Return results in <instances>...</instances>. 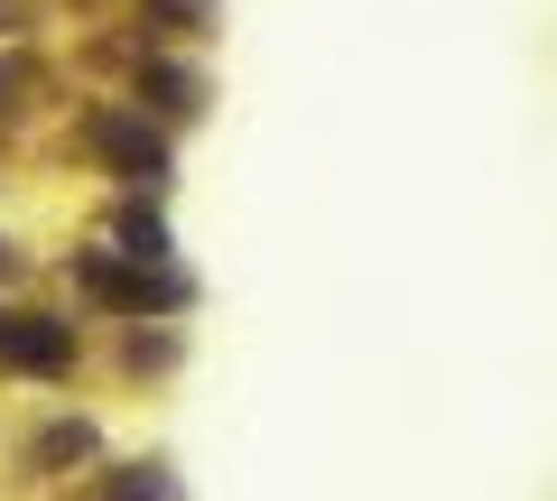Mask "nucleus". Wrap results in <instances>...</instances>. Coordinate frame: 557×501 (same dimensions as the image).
I'll return each instance as SVG.
<instances>
[{"label": "nucleus", "instance_id": "5", "mask_svg": "<svg viewBox=\"0 0 557 501\" xmlns=\"http://www.w3.org/2000/svg\"><path fill=\"white\" fill-rule=\"evenodd\" d=\"M121 241H131L139 261H159V251H168V223L159 214H121Z\"/></svg>", "mask_w": 557, "mask_h": 501}, {"label": "nucleus", "instance_id": "4", "mask_svg": "<svg viewBox=\"0 0 557 501\" xmlns=\"http://www.w3.org/2000/svg\"><path fill=\"white\" fill-rule=\"evenodd\" d=\"M102 501H177V483H168V474H149V464H131V474H121Z\"/></svg>", "mask_w": 557, "mask_h": 501}, {"label": "nucleus", "instance_id": "7", "mask_svg": "<svg viewBox=\"0 0 557 501\" xmlns=\"http://www.w3.org/2000/svg\"><path fill=\"white\" fill-rule=\"evenodd\" d=\"M38 455H47V464H65V455H94V437H84V427H57V437H47Z\"/></svg>", "mask_w": 557, "mask_h": 501}, {"label": "nucleus", "instance_id": "10", "mask_svg": "<svg viewBox=\"0 0 557 501\" xmlns=\"http://www.w3.org/2000/svg\"><path fill=\"white\" fill-rule=\"evenodd\" d=\"M0 93H10V75H0Z\"/></svg>", "mask_w": 557, "mask_h": 501}, {"label": "nucleus", "instance_id": "6", "mask_svg": "<svg viewBox=\"0 0 557 501\" xmlns=\"http://www.w3.org/2000/svg\"><path fill=\"white\" fill-rule=\"evenodd\" d=\"M149 93H159L168 112H196V75H177V65H159V75H149Z\"/></svg>", "mask_w": 557, "mask_h": 501}, {"label": "nucleus", "instance_id": "8", "mask_svg": "<svg viewBox=\"0 0 557 501\" xmlns=\"http://www.w3.org/2000/svg\"><path fill=\"white\" fill-rule=\"evenodd\" d=\"M159 20H168V28H196V20H205V0H159Z\"/></svg>", "mask_w": 557, "mask_h": 501}, {"label": "nucleus", "instance_id": "9", "mask_svg": "<svg viewBox=\"0 0 557 501\" xmlns=\"http://www.w3.org/2000/svg\"><path fill=\"white\" fill-rule=\"evenodd\" d=\"M10 270H20V251H10V241H0V279H10Z\"/></svg>", "mask_w": 557, "mask_h": 501}, {"label": "nucleus", "instance_id": "1", "mask_svg": "<svg viewBox=\"0 0 557 501\" xmlns=\"http://www.w3.org/2000/svg\"><path fill=\"white\" fill-rule=\"evenodd\" d=\"M84 288H94L102 306H121V316H149V306H177L186 279H149V270H121L112 251H84Z\"/></svg>", "mask_w": 557, "mask_h": 501}, {"label": "nucleus", "instance_id": "2", "mask_svg": "<svg viewBox=\"0 0 557 501\" xmlns=\"http://www.w3.org/2000/svg\"><path fill=\"white\" fill-rule=\"evenodd\" d=\"M65 353H75V335L47 316H0V362H20V372H65Z\"/></svg>", "mask_w": 557, "mask_h": 501}, {"label": "nucleus", "instance_id": "3", "mask_svg": "<svg viewBox=\"0 0 557 501\" xmlns=\"http://www.w3.org/2000/svg\"><path fill=\"white\" fill-rule=\"evenodd\" d=\"M94 140H102V159H121L131 177H168V149L139 130V121H94Z\"/></svg>", "mask_w": 557, "mask_h": 501}]
</instances>
